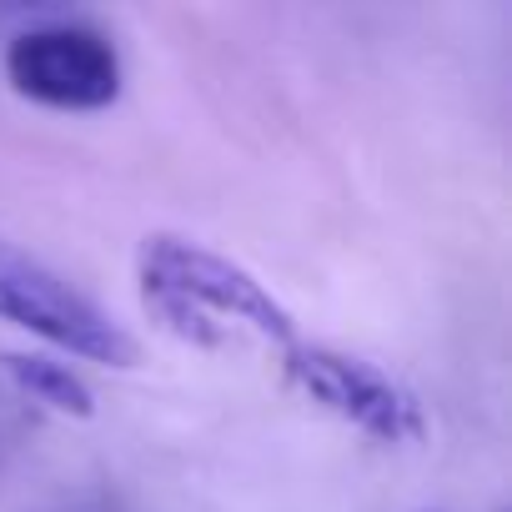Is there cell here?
Masks as SVG:
<instances>
[{
    "label": "cell",
    "mask_w": 512,
    "mask_h": 512,
    "mask_svg": "<svg viewBox=\"0 0 512 512\" xmlns=\"http://www.w3.org/2000/svg\"><path fill=\"white\" fill-rule=\"evenodd\" d=\"M287 382L322 412H332L337 422L377 437V442H417L427 432L417 397L392 382L382 367L332 352V347H292L287 352Z\"/></svg>",
    "instance_id": "277c9868"
},
{
    "label": "cell",
    "mask_w": 512,
    "mask_h": 512,
    "mask_svg": "<svg viewBox=\"0 0 512 512\" xmlns=\"http://www.w3.org/2000/svg\"><path fill=\"white\" fill-rule=\"evenodd\" d=\"M0 322H16L41 342L76 352L101 367H136L141 347L126 327H116L91 297H81L61 272L36 262L31 251L0 236Z\"/></svg>",
    "instance_id": "7a4b0ae2"
},
{
    "label": "cell",
    "mask_w": 512,
    "mask_h": 512,
    "mask_svg": "<svg viewBox=\"0 0 512 512\" xmlns=\"http://www.w3.org/2000/svg\"><path fill=\"white\" fill-rule=\"evenodd\" d=\"M0 367H6V377L41 407L61 412V417H96V397L91 387L66 367V362H51V357H36V352H0Z\"/></svg>",
    "instance_id": "5b68a950"
},
{
    "label": "cell",
    "mask_w": 512,
    "mask_h": 512,
    "mask_svg": "<svg viewBox=\"0 0 512 512\" xmlns=\"http://www.w3.org/2000/svg\"><path fill=\"white\" fill-rule=\"evenodd\" d=\"M6 81L46 111H106L121 96V56L96 26L51 21L6 41Z\"/></svg>",
    "instance_id": "3957f363"
},
{
    "label": "cell",
    "mask_w": 512,
    "mask_h": 512,
    "mask_svg": "<svg viewBox=\"0 0 512 512\" xmlns=\"http://www.w3.org/2000/svg\"><path fill=\"white\" fill-rule=\"evenodd\" d=\"M141 277V307L146 317L191 342V347H226L231 327H251L256 337L277 342L282 352L297 347V322L292 312L256 282L231 256H216L186 236H146L136 256Z\"/></svg>",
    "instance_id": "6da1fadb"
}]
</instances>
